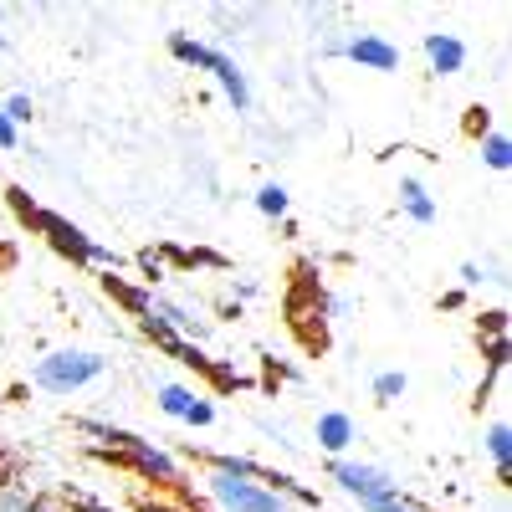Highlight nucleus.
Masks as SVG:
<instances>
[{
	"instance_id": "obj_10",
	"label": "nucleus",
	"mask_w": 512,
	"mask_h": 512,
	"mask_svg": "<svg viewBox=\"0 0 512 512\" xmlns=\"http://www.w3.org/2000/svg\"><path fill=\"white\" fill-rule=\"evenodd\" d=\"M98 282H103V292H108V297H118V303L128 308V318H134V323L154 308V292H149V287H134V282H123L118 272H103Z\"/></svg>"
},
{
	"instance_id": "obj_25",
	"label": "nucleus",
	"mask_w": 512,
	"mask_h": 512,
	"mask_svg": "<svg viewBox=\"0 0 512 512\" xmlns=\"http://www.w3.org/2000/svg\"><path fill=\"white\" fill-rule=\"evenodd\" d=\"M67 512H113V507H103V502H72Z\"/></svg>"
},
{
	"instance_id": "obj_17",
	"label": "nucleus",
	"mask_w": 512,
	"mask_h": 512,
	"mask_svg": "<svg viewBox=\"0 0 512 512\" xmlns=\"http://www.w3.org/2000/svg\"><path fill=\"white\" fill-rule=\"evenodd\" d=\"M31 113H36V103H31L26 93H16V98L6 103V118H11V123H31Z\"/></svg>"
},
{
	"instance_id": "obj_3",
	"label": "nucleus",
	"mask_w": 512,
	"mask_h": 512,
	"mask_svg": "<svg viewBox=\"0 0 512 512\" xmlns=\"http://www.w3.org/2000/svg\"><path fill=\"white\" fill-rule=\"evenodd\" d=\"M169 57L185 62V67H195V72H210V77H216L221 93L231 98L236 113L251 108V82H246V72L236 67V57H226V52H216V47H205V41H195V36H185V31L169 36Z\"/></svg>"
},
{
	"instance_id": "obj_23",
	"label": "nucleus",
	"mask_w": 512,
	"mask_h": 512,
	"mask_svg": "<svg viewBox=\"0 0 512 512\" xmlns=\"http://www.w3.org/2000/svg\"><path fill=\"white\" fill-rule=\"evenodd\" d=\"M466 128H472V134H487V108H472V118H466Z\"/></svg>"
},
{
	"instance_id": "obj_26",
	"label": "nucleus",
	"mask_w": 512,
	"mask_h": 512,
	"mask_svg": "<svg viewBox=\"0 0 512 512\" xmlns=\"http://www.w3.org/2000/svg\"><path fill=\"white\" fill-rule=\"evenodd\" d=\"M6 47H11V41H6V31H0V52H6Z\"/></svg>"
},
{
	"instance_id": "obj_6",
	"label": "nucleus",
	"mask_w": 512,
	"mask_h": 512,
	"mask_svg": "<svg viewBox=\"0 0 512 512\" xmlns=\"http://www.w3.org/2000/svg\"><path fill=\"white\" fill-rule=\"evenodd\" d=\"M323 52H328V57H349V62L374 67V72H395V67H400V47H390V41L374 36V31H359V36H333Z\"/></svg>"
},
{
	"instance_id": "obj_15",
	"label": "nucleus",
	"mask_w": 512,
	"mask_h": 512,
	"mask_svg": "<svg viewBox=\"0 0 512 512\" xmlns=\"http://www.w3.org/2000/svg\"><path fill=\"white\" fill-rule=\"evenodd\" d=\"M256 210L272 216V221H282L287 216V190L282 185H262V190H256Z\"/></svg>"
},
{
	"instance_id": "obj_18",
	"label": "nucleus",
	"mask_w": 512,
	"mask_h": 512,
	"mask_svg": "<svg viewBox=\"0 0 512 512\" xmlns=\"http://www.w3.org/2000/svg\"><path fill=\"white\" fill-rule=\"evenodd\" d=\"M364 512H415V507L395 492V497H374V502H364Z\"/></svg>"
},
{
	"instance_id": "obj_7",
	"label": "nucleus",
	"mask_w": 512,
	"mask_h": 512,
	"mask_svg": "<svg viewBox=\"0 0 512 512\" xmlns=\"http://www.w3.org/2000/svg\"><path fill=\"white\" fill-rule=\"evenodd\" d=\"M328 477L344 487L349 497H359V507L374 502V497H395V492H400V482H395L390 472H379V466H364V461H333V466H328Z\"/></svg>"
},
{
	"instance_id": "obj_12",
	"label": "nucleus",
	"mask_w": 512,
	"mask_h": 512,
	"mask_svg": "<svg viewBox=\"0 0 512 512\" xmlns=\"http://www.w3.org/2000/svg\"><path fill=\"white\" fill-rule=\"evenodd\" d=\"M400 205H405V216H410L415 226H431V221H436V200L425 195L420 180H400Z\"/></svg>"
},
{
	"instance_id": "obj_14",
	"label": "nucleus",
	"mask_w": 512,
	"mask_h": 512,
	"mask_svg": "<svg viewBox=\"0 0 512 512\" xmlns=\"http://www.w3.org/2000/svg\"><path fill=\"white\" fill-rule=\"evenodd\" d=\"M482 159H487V169H512V144H507V134H487L482 139Z\"/></svg>"
},
{
	"instance_id": "obj_1",
	"label": "nucleus",
	"mask_w": 512,
	"mask_h": 512,
	"mask_svg": "<svg viewBox=\"0 0 512 512\" xmlns=\"http://www.w3.org/2000/svg\"><path fill=\"white\" fill-rule=\"evenodd\" d=\"M6 200H11V210H16V221H21L26 231H36V236H47V241H52V251H57V256H67L72 267H103V272H118V267H123V256H118V251L98 246L88 231L72 226L67 216H57V210H41L21 185H11V190H6Z\"/></svg>"
},
{
	"instance_id": "obj_8",
	"label": "nucleus",
	"mask_w": 512,
	"mask_h": 512,
	"mask_svg": "<svg viewBox=\"0 0 512 512\" xmlns=\"http://www.w3.org/2000/svg\"><path fill=\"white\" fill-rule=\"evenodd\" d=\"M159 410L169 420H185V425H210L216 420V405H210L200 390H185V384H159Z\"/></svg>"
},
{
	"instance_id": "obj_24",
	"label": "nucleus",
	"mask_w": 512,
	"mask_h": 512,
	"mask_svg": "<svg viewBox=\"0 0 512 512\" xmlns=\"http://www.w3.org/2000/svg\"><path fill=\"white\" fill-rule=\"evenodd\" d=\"M461 282H466V287H477V282H482V267H477V262H466V267H461Z\"/></svg>"
},
{
	"instance_id": "obj_22",
	"label": "nucleus",
	"mask_w": 512,
	"mask_h": 512,
	"mask_svg": "<svg viewBox=\"0 0 512 512\" xmlns=\"http://www.w3.org/2000/svg\"><path fill=\"white\" fill-rule=\"evenodd\" d=\"M482 328H487V333H507V313H502V308L482 313Z\"/></svg>"
},
{
	"instance_id": "obj_20",
	"label": "nucleus",
	"mask_w": 512,
	"mask_h": 512,
	"mask_svg": "<svg viewBox=\"0 0 512 512\" xmlns=\"http://www.w3.org/2000/svg\"><path fill=\"white\" fill-rule=\"evenodd\" d=\"M21 144V134H16V123L6 118V108H0V149H16Z\"/></svg>"
},
{
	"instance_id": "obj_9",
	"label": "nucleus",
	"mask_w": 512,
	"mask_h": 512,
	"mask_svg": "<svg viewBox=\"0 0 512 512\" xmlns=\"http://www.w3.org/2000/svg\"><path fill=\"white\" fill-rule=\"evenodd\" d=\"M425 57H431V72H441V77H451V72L466 67V47H461L456 36H446V31L425 36Z\"/></svg>"
},
{
	"instance_id": "obj_16",
	"label": "nucleus",
	"mask_w": 512,
	"mask_h": 512,
	"mask_svg": "<svg viewBox=\"0 0 512 512\" xmlns=\"http://www.w3.org/2000/svg\"><path fill=\"white\" fill-rule=\"evenodd\" d=\"M405 384H410V379L395 374V369H390V374H379V379H374V400H400V395H405Z\"/></svg>"
},
{
	"instance_id": "obj_21",
	"label": "nucleus",
	"mask_w": 512,
	"mask_h": 512,
	"mask_svg": "<svg viewBox=\"0 0 512 512\" xmlns=\"http://www.w3.org/2000/svg\"><path fill=\"white\" fill-rule=\"evenodd\" d=\"M139 512H190V507H175V502H164V497H139Z\"/></svg>"
},
{
	"instance_id": "obj_2",
	"label": "nucleus",
	"mask_w": 512,
	"mask_h": 512,
	"mask_svg": "<svg viewBox=\"0 0 512 512\" xmlns=\"http://www.w3.org/2000/svg\"><path fill=\"white\" fill-rule=\"evenodd\" d=\"M77 431L82 436H98L108 441L103 451H93L98 461H113V466H134V472L154 487H169V492H185V472H180V461L175 456H164L154 441L134 436V431H123V425H108V420H77Z\"/></svg>"
},
{
	"instance_id": "obj_5",
	"label": "nucleus",
	"mask_w": 512,
	"mask_h": 512,
	"mask_svg": "<svg viewBox=\"0 0 512 512\" xmlns=\"http://www.w3.org/2000/svg\"><path fill=\"white\" fill-rule=\"evenodd\" d=\"M210 497H216L226 512H292L277 492L256 487V482H241V477H226V472H210Z\"/></svg>"
},
{
	"instance_id": "obj_19",
	"label": "nucleus",
	"mask_w": 512,
	"mask_h": 512,
	"mask_svg": "<svg viewBox=\"0 0 512 512\" xmlns=\"http://www.w3.org/2000/svg\"><path fill=\"white\" fill-rule=\"evenodd\" d=\"M139 267H144V277H149V282H164V262H159L154 251H139Z\"/></svg>"
},
{
	"instance_id": "obj_13",
	"label": "nucleus",
	"mask_w": 512,
	"mask_h": 512,
	"mask_svg": "<svg viewBox=\"0 0 512 512\" xmlns=\"http://www.w3.org/2000/svg\"><path fill=\"white\" fill-rule=\"evenodd\" d=\"M487 451H492V461H497V477L512 482V431H507V420H497L492 431H487Z\"/></svg>"
},
{
	"instance_id": "obj_11",
	"label": "nucleus",
	"mask_w": 512,
	"mask_h": 512,
	"mask_svg": "<svg viewBox=\"0 0 512 512\" xmlns=\"http://www.w3.org/2000/svg\"><path fill=\"white\" fill-rule=\"evenodd\" d=\"M359 441V431H354V420L344 415V410H328V415H318V446L323 451H344V446H354Z\"/></svg>"
},
{
	"instance_id": "obj_4",
	"label": "nucleus",
	"mask_w": 512,
	"mask_h": 512,
	"mask_svg": "<svg viewBox=\"0 0 512 512\" xmlns=\"http://www.w3.org/2000/svg\"><path fill=\"white\" fill-rule=\"evenodd\" d=\"M103 369H108V359L93 354V349H52L47 359H36L31 379H36V390H47V395H72L82 384H93Z\"/></svg>"
}]
</instances>
